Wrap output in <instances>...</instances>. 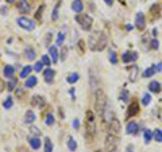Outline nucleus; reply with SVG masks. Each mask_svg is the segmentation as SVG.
<instances>
[{"label": "nucleus", "instance_id": "obj_1", "mask_svg": "<svg viewBox=\"0 0 162 152\" xmlns=\"http://www.w3.org/2000/svg\"><path fill=\"white\" fill-rule=\"evenodd\" d=\"M89 47L93 51H103L107 46V35L101 31L92 32L89 35Z\"/></svg>", "mask_w": 162, "mask_h": 152}, {"label": "nucleus", "instance_id": "obj_2", "mask_svg": "<svg viewBox=\"0 0 162 152\" xmlns=\"http://www.w3.org/2000/svg\"><path fill=\"white\" fill-rule=\"evenodd\" d=\"M95 109L101 117L103 114L106 113V109H107V97L106 93H104L101 89H97L96 93H95Z\"/></svg>", "mask_w": 162, "mask_h": 152}, {"label": "nucleus", "instance_id": "obj_3", "mask_svg": "<svg viewBox=\"0 0 162 152\" xmlns=\"http://www.w3.org/2000/svg\"><path fill=\"white\" fill-rule=\"evenodd\" d=\"M76 20L77 23L81 26V28L84 30V31H89V30L92 28V23H93V20H92V18L89 16V15L86 14H77L76 16Z\"/></svg>", "mask_w": 162, "mask_h": 152}, {"label": "nucleus", "instance_id": "obj_4", "mask_svg": "<svg viewBox=\"0 0 162 152\" xmlns=\"http://www.w3.org/2000/svg\"><path fill=\"white\" fill-rule=\"evenodd\" d=\"M95 135V114L92 111H86V137H93Z\"/></svg>", "mask_w": 162, "mask_h": 152}, {"label": "nucleus", "instance_id": "obj_5", "mask_svg": "<svg viewBox=\"0 0 162 152\" xmlns=\"http://www.w3.org/2000/svg\"><path fill=\"white\" fill-rule=\"evenodd\" d=\"M119 144V136L118 135H114V133H108L107 136V140L104 143V147H106V152H111L118 147Z\"/></svg>", "mask_w": 162, "mask_h": 152}, {"label": "nucleus", "instance_id": "obj_6", "mask_svg": "<svg viewBox=\"0 0 162 152\" xmlns=\"http://www.w3.org/2000/svg\"><path fill=\"white\" fill-rule=\"evenodd\" d=\"M16 22H18L19 27H22L23 30H26V31H32V30L35 28V22L31 20V19L26 18V16H21V18L16 19Z\"/></svg>", "mask_w": 162, "mask_h": 152}, {"label": "nucleus", "instance_id": "obj_7", "mask_svg": "<svg viewBox=\"0 0 162 152\" xmlns=\"http://www.w3.org/2000/svg\"><path fill=\"white\" fill-rule=\"evenodd\" d=\"M138 59V53L135 51H124L122 54V61L124 63H130V62H135Z\"/></svg>", "mask_w": 162, "mask_h": 152}, {"label": "nucleus", "instance_id": "obj_8", "mask_svg": "<svg viewBox=\"0 0 162 152\" xmlns=\"http://www.w3.org/2000/svg\"><path fill=\"white\" fill-rule=\"evenodd\" d=\"M135 26L138 30H144V27H146V18H144V14L143 12L139 11L138 14L135 15Z\"/></svg>", "mask_w": 162, "mask_h": 152}, {"label": "nucleus", "instance_id": "obj_9", "mask_svg": "<svg viewBox=\"0 0 162 152\" xmlns=\"http://www.w3.org/2000/svg\"><path fill=\"white\" fill-rule=\"evenodd\" d=\"M119 132H120V123H119L118 119L112 117L109 120V133H114L119 136Z\"/></svg>", "mask_w": 162, "mask_h": 152}, {"label": "nucleus", "instance_id": "obj_10", "mask_svg": "<svg viewBox=\"0 0 162 152\" xmlns=\"http://www.w3.org/2000/svg\"><path fill=\"white\" fill-rule=\"evenodd\" d=\"M16 8H18L19 12H22V14H29V12L31 11V6L29 4L27 0H19L18 4H16Z\"/></svg>", "mask_w": 162, "mask_h": 152}, {"label": "nucleus", "instance_id": "obj_11", "mask_svg": "<svg viewBox=\"0 0 162 152\" xmlns=\"http://www.w3.org/2000/svg\"><path fill=\"white\" fill-rule=\"evenodd\" d=\"M43 105H45V98L42 96L35 94V96L31 97V106H34V108H42Z\"/></svg>", "mask_w": 162, "mask_h": 152}, {"label": "nucleus", "instance_id": "obj_12", "mask_svg": "<svg viewBox=\"0 0 162 152\" xmlns=\"http://www.w3.org/2000/svg\"><path fill=\"white\" fill-rule=\"evenodd\" d=\"M139 112V105L136 101H134V103L130 104L128 109H127V119H130V117H134L136 113Z\"/></svg>", "mask_w": 162, "mask_h": 152}, {"label": "nucleus", "instance_id": "obj_13", "mask_svg": "<svg viewBox=\"0 0 162 152\" xmlns=\"http://www.w3.org/2000/svg\"><path fill=\"white\" fill-rule=\"evenodd\" d=\"M29 143H30V145H31V148L35 149V151L41 148V145H42L41 139H39L38 136H31V137H29Z\"/></svg>", "mask_w": 162, "mask_h": 152}, {"label": "nucleus", "instance_id": "obj_14", "mask_svg": "<svg viewBox=\"0 0 162 152\" xmlns=\"http://www.w3.org/2000/svg\"><path fill=\"white\" fill-rule=\"evenodd\" d=\"M43 77H45V81L47 84H53V79H54V70L50 69V67H47L46 70L43 71Z\"/></svg>", "mask_w": 162, "mask_h": 152}, {"label": "nucleus", "instance_id": "obj_15", "mask_svg": "<svg viewBox=\"0 0 162 152\" xmlns=\"http://www.w3.org/2000/svg\"><path fill=\"white\" fill-rule=\"evenodd\" d=\"M128 76H130V81L131 82H135V79H136V77H138V66H130L128 69Z\"/></svg>", "mask_w": 162, "mask_h": 152}, {"label": "nucleus", "instance_id": "obj_16", "mask_svg": "<svg viewBox=\"0 0 162 152\" xmlns=\"http://www.w3.org/2000/svg\"><path fill=\"white\" fill-rule=\"evenodd\" d=\"M72 9H73L76 14H81L84 9V4L81 0H74L73 3H72Z\"/></svg>", "mask_w": 162, "mask_h": 152}, {"label": "nucleus", "instance_id": "obj_17", "mask_svg": "<svg viewBox=\"0 0 162 152\" xmlns=\"http://www.w3.org/2000/svg\"><path fill=\"white\" fill-rule=\"evenodd\" d=\"M35 120H37L35 113H34L32 111H27L26 114H24V123L26 124H32Z\"/></svg>", "mask_w": 162, "mask_h": 152}, {"label": "nucleus", "instance_id": "obj_18", "mask_svg": "<svg viewBox=\"0 0 162 152\" xmlns=\"http://www.w3.org/2000/svg\"><path fill=\"white\" fill-rule=\"evenodd\" d=\"M126 132L128 135H134L138 132V124L135 123V121H130L128 124H127V128H126Z\"/></svg>", "mask_w": 162, "mask_h": 152}, {"label": "nucleus", "instance_id": "obj_19", "mask_svg": "<svg viewBox=\"0 0 162 152\" xmlns=\"http://www.w3.org/2000/svg\"><path fill=\"white\" fill-rule=\"evenodd\" d=\"M149 90L153 92V93H159L161 92V84L158 81H151L149 84Z\"/></svg>", "mask_w": 162, "mask_h": 152}, {"label": "nucleus", "instance_id": "obj_20", "mask_svg": "<svg viewBox=\"0 0 162 152\" xmlns=\"http://www.w3.org/2000/svg\"><path fill=\"white\" fill-rule=\"evenodd\" d=\"M24 53H26V58L29 59V61H34L35 59V50L32 49V47H30V46H27L26 47V50H24Z\"/></svg>", "mask_w": 162, "mask_h": 152}, {"label": "nucleus", "instance_id": "obj_21", "mask_svg": "<svg viewBox=\"0 0 162 152\" xmlns=\"http://www.w3.org/2000/svg\"><path fill=\"white\" fill-rule=\"evenodd\" d=\"M3 73H4V76H6L7 78H12V77H14V74H15V67L11 66V65H6Z\"/></svg>", "mask_w": 162, "mask_h": 152}, {"label": "nucleus", "instance_id": "obj_22", "mask_svg": "<svg viewBox=\"0 0 162 152\" xmlns=\"http://www.w3.org/2000/svg\"><path fill=\"white\" fill-rule=\"evenodd\" d=\"M37 82H38L37 77L31 76V77H29V78L26 79V84H24V86H26V88H29V89H31V88H34V86L37 85Z\"/></svg>", "mask_w": 162, "mask_h": 152}, {"label": "nucleus", "instance_id": "obj_23", "mask_svg": "<svg viewBox=\"0 0 162 152\" xmlns=\"http://www.w3.org/2000/svg\"><path fill=\"white\" fill-rule=\"evenodd\" d=\"M49 54H50L54 63H57V62H58V51H57V47H54V46L49 47Z\"/></svg>", "mask_w": 162, "mask_h": 152}, {"label": "nucleus", "instance_id": "obj_24", "mask_svg": "<svg viewBox=\"0 0 162 152\" xmlns=\"http://www.w3.org/2000/svg\"><path fill=\"white\" fill-rule=\"evenodd\" d=\"M154 74H155V67H154V66L147 67V69L143 71V77H144V78H150V77H153Z\"/></svg>", "mask_w": 162, "mask_h": 152}, {"label": "nucleus", "instance_id": "obj_25", "mask_svg": "<svg viewBox=\"0 0 162 152\" xmlns=\"http://www.w3.org/2000/svg\"><path fill=\"white\" fill-rule=\"evenodd\" d=\"M66 145H68L69 151H72V152H74V151L77 149V143H76V140H74L73 137H69V140H68V143H66Z\"/></svg>", "mask_w": 162, "mask_h": 152}, {"label": "nucleus", "instance_id": "obj_26", "mask_svg": "<svg viewBox=\"0 0 162 152\" xmlns=\"http://www.w3.org/2000/svg\"><path fill=\"white\" fill-rule=\"evenodd\" d=\"M143 139H144V143L149 144L151 141V139H153V132H151L150 129H146V131L143 132Z\"/></svg>", "mask_w": 162, "mask_h": 152}, {"label": "nucleus", "instance_id": "obj_27", "mask_svg": "<svg viewBox=\"0 0 162 152\" xmlns=\"http://www.w3.org/2000/svg\"><path fill=\"white\" fill-rule=\"evenodd\" d=\"M80 79V76H78V73H72L70 76L66 78V81L69 82V84H76L77 81Z\"/></svg>", "mask_w": 162, "mask_h": 152}, {"label": "nucleus", "instance_id": "obj_28", "mask_svg": "<svg viewBox=\"0 0 162 152\" xmlns=\"http://www.w3.org/2000/svg\"><path fill=\"white\" fill-rule=\"evenodd\" d=\"M31 70H32L31 66H24L23 69H22V71H21V77L22 78H27V76H30Z\"/></svg>", "mask_w": 162, "mask_h": 152}, {"label": "nucleus", "instance_id": "obj_29", "mask_svg": "<svg viewBox=\"0 0 162 152\" xmlns=\"http://www.w3.org/2000/svg\"><path fill=\"white\" fill-rule=\"evenodd\" d=\"M45 152H53V143L49 137L45 139Z\"/></svg>", "mask_w": 162, "mask_h": 152}, {"label": "nucleus", "instance_id": "obj_30", "mask_svg": "<svg viewBox=\"0 0 162 152\" xmlns=\"http://www.w3.org/2000/svg\"><path fill=\"white\" fill-rule=\"evenodd\" d=\"M59 6H61V0H59L58 3L56 4V7H54V9H53V15H51V20H53V22H56L57 19H58V8H59Z\"/></svg>", "mask_w": 162, "mask_h": 152}, {"label": "nucleus", "instance_id": "obj_31", "mask_svg": "<svg viewBox=\"0 0 162 152\" xmlns=\"http://www.w3.org/2000/svg\"><path fill=\"white\" fill-rule=\"evenodd\" d=\"M154 139H155V141H158V143H162V131L159 128H157L155 131H154L153 133Z\"/></svg>", "mask_w": 162, "mask_h": 152}, {"label": "nucleus", "instance_id": "obj_32", "mask_svg": "<svg viewBox=\"0 0 162 152\" xmlns=\"http://www.w3.org/2000/svg\"><path fill=\"white\" fill-rule=\"evenodd\" d=\"M12 105H14V100H12V97H7L6 101L3 103V106L4 109H11Z\"/></svg>", "mask_w": 162, "mask_h": 152}, {"label": "nucleus", "instance_id": "obj_33", "mask_svg": "<svg viewBox=\"0 0 162 152\" xmlns=\"http://www.w3.org/2000/svg\"><path fill=\"white\" fill-rule=\"evenodd\" d=\"M108 59H109V62H111L112 65H116V63H118V55H116L115 51H111V53L108 54Z\"/></svg>", "mask_w": 162, "mask_h": 152}, {"label": "nucleus", "instance_id": "obj_34", "mask_svg": "<svg viewBox=\"0 0 162 152\" xmlns=\"http://www.w3.org/2000/svg\"><path fill=\"white\" fill-rule=\"evenodd\" d=\"M64 39H65V32H59L58 35H57V41H56L57 46H62V43H64Z\"/></svg>", "mask_w": 162, "mask_h": 152}, {"label": "nucleus", "instance_id": "obj_35", "mask_svg": "<svg viewBox=\"0 0 162 152\" xmlns=\"http://www.w3.org/2000/svg\"><path fill=\"white\" fill-rule=\"evenodd\" d=\"M150 101H151V96L149 93H146V94H143V98H142V104H143L144 106L146 105H149L150 104Z\"/></svg>", "mask_w": 162, "mask_h": 152}, {"label": "nucleus", "instance_id": "obj_36", "mask_svg": "<svg viewBox=\"0 0 162 152\" xmlns=\"http://www.w3.org/2000/svg\"><path fill=\"white\" fill-rule=\"evenodd\" d=\"M45 124H46V125H49V127L53 125V124H54V116H53V114H47L46 120H45Z\"/></svg>", "mask_w": 162, "mask_h": 152}, {"label": "nucleus", "instance_id": "obj_37", "mask_svg": "<svg viewBox=\"0 0 162 152\" xmlns=\"http://www.w3.org/2000/svg\"><path fill=\"white\" fill-rule=\"evenodd\" d=\"M120 100L122 101H124V103L128 101V92H127L126 89H123V90L120 92Z\"/></svg>", "mask_w": 162, "mask_h": 152}, {"label": "nucleus", "instance_id": "obj_38", "mask_svg": "<svg viewBox=\"0 0 162 152\" xmlns=\"http://www.w3.org/2000/svg\"><path fill=\"white\" fill-rule=\"evenodd\" d=\"M16 84H18V81H16V79H11V81L7 84V89H8V90H14L15 86H16Z\"/></svg>", "mask_w": 162, "mask_h": 152}, {"label": "nucleus", "instance_id": "obj_39", "mask_svg": "<svg viewBox=\"0 0 162 152\" xmlns=\"http://www.w3.org/2000/svg\"><path fill=\"white\" fill-rule=\"evenodd\" d=\"M42 63H43V66H50L51 65V61H50V58H49V55H43L42 57Z\"/></svg>", "mask_w": 162, "mask_h": 152}, {"label": "nucleus", "instance_id": "obj_40", "mask_svg": "<svg viewBox=\"0 0 162 152\" xmlns=\"http://www.w3.org/2000/svg\"><path fill=\"white\" fill-rule=\"evenodd\" d=\"M42 69H43V63H42V61L41 62H37L35 65H34V70L35 71H42Z\"/></svg>", "mask_w": 162, "mask_h": 152}, {"label": "nucleus", "instance_id": "obj_41", "mask_svg": "<svg viewBox=\"0 0 162 152\" xmlns=\"http://www.w3.org/2000/svg\"><path fill=\"white\" fill-rule=\"evenodd\" d=\"M150 47H151L153 50H158V47H159V42L157 41V39H153V41H151Z\"/></svg>", "mask_w": 162, "mask_h": 152}, {"label": "nucleus", "instance_id": "obj_42", "mask_svg": "<svg viewBox=\"0 0 162 152\" xmlns=\"http://www.w3.org/2000/svg\"><path fill=\"white\" fill-rule=\"evenodd\" d=\"M66 55H68V49H66V47H62V51H61V61H65V59H66Z\"/></svg>", "mask_w": 162, "mask_h": 152}, {"label": "nucleus", "instance_id": "obj_43", "mask_svg": "<svg viewBox=\"0 0 162 152\" xmlns=\"http://www.w3.org/2000/svg\"><path fill=\"white\" fill-rule=\"evenodd\" d=\"M30 131H31V133L35 135V136H39V135H41V131H39V128H37V127H31Z\"/></svg>", "mask_w": 162, "mask_h": 152}, {"label": "nucleus", "instance_id": "obj_44", "mask_svg": "<svg viewBox=\"0 0 162 152\" xmlns=\"http://www.w3.org/2000/svg\"><path fill=\"white\" fill-rule=\"evenodd\" d=\"M84 42L83 41H78V53H81V54H84Z\"/></svg>", "mask_w": 162, "mask_h": 152}, {"label": "nucleus", "instance_id": "obj_45", "mask_svg": "<svg viewBox=\"0 0 162 152\" xmlns=\"http://www.w3.org/2000/svg\"><path fill=\"white\" fill-rule=\"evenodd\" d=\"M43 8H45V6H41V7H39V11L37 12V14H35V18H37V19H41V15H42V9H43Z\"/></svg>", "mask_w": 162, "mask_h": 152}, {"label": "nucleus", "instance_id": "obj_46", "mask_svg": "<svg viewBox=\"0 0 162 152\" xmlns=\"http://www.w3.org/2000/svg\"><path fill=\"white\" fill-rule=\"evenodd\" d=\"M73 128H74V129H78V128H80V121H78V119H74V120H73Z\"/></svg>", "mask_w": 162, "mask_h": 152}, {"label": "nucleus", "instance_id": "obj_47", "mask_svg": "<svg viewBox=\"0 0 162 152\" xmlns=\"http://www.w3.org/2000/svg\"><path fill=\"white\" fill-rule=\"evenodd\" d=\"M6 84H4V81H3V79H1V78H0V93H1V92H3L4 90V88H6Z\"/></svg>", "mask_w": 162, "mask_h": 152}, {"label": "nucleus", "instance_id": "obj_48", "mask_svg": "<svg viewBox=\"0 0 162 152\" xmlns=\"http://www.w3.org/2000/svg\"><path fill=\"white\" fill-rule=\"evenodd\" d=\"M7 12H8V8H7V7H0V14L1 15H7Z\"/></svg>", "mask_w": 162, "mask_h": 152}, {"label": "nucleus", "instance_id": "obj_49", "mask_svg": "<svg viewBox=\"0 0 162 152\" xmlns=\"http://www.w3.org/2000/svg\"><path fill=\"white\" fill-rule=\"evenodd\" d=\"M50 41H51V32H49V34L46 35V44H47V46H49Z\"/></svg>", "mask_w": 162, "mask_h": 152}, {"label": "nucleus", "instance_id": "obj_50", "mask_svg": "<svg viewBox=\"0 0 162 152\" xmlns=\"http://www.w3.org/2000/svg\"><path fill=\"white\" fill-rule=\"evenodd\" d=\"M154 67H155V71H162V63H161V62H159V63H157Z\"/></svg>", "mask_w": 162, "mask_h": 152}, {"label": "nucleus", "instance_id": "obj_51", "mask_svg": "<svg viewBox=\"0 0 162 152\" xmlns=\"http://www.w3.org/2000/svg\"><path fill=\"white\" fill-rule=\"evenodd\" d=\"M106 3L108 4V6H112V4H114V0H106Z\"/></svg>", "mask_w": 162, "mask_h": 152}, {"label": "nucleus", "instance_id": "obj_52", "mask_svg": "<svg viewBox=\"0 0 162 152\" xmlns=\"http://www.w3.org/2000/svg\"><path fill=\"white\" fill-rule=\"evenodd\" d=\"M157 34H158V31H157V28H154V30H153V35H154V36H155V35H157Z\"/></svg>", "mask_w": 162, "mask_h": 152}, {"label": "nucleus", "instance_id": "obj_53", "mask_svg": "<svg viewBox=\"0 0 162 152\" xmlns=\"http://www.w3.org/2000/svg\"><path fill=\"white\" fill-rule=\"evenodd\" d=\"M6 1H7V3H10V4H12V3L15 1V0H6Z\"/></svg>", "mask_w": 162, "mask_h": 152}, {"label": "nucleus", "instance_id": "obj_54", "mask_svg": "<svg viewBox=\"0 0 162 152\" xmlns=\"http://www.w3.org/2000/svg\"><path fill=\"white\" fill-rule=\"evenodd\" d=\"M95 152H103V151H101V149H97V151H95Z\"/></svg>", "mask_w": 162, "mask_h": 152}, {"label": "nucleus", "instance_id": "obj_55", "mask_svg": "<svg viewBox=\"0 0 162 152\" xmlns=\"http://www.w3.org/2000/svg\"><path fill=\"white\" fill-rule=\"evenodd\" d=\"M128 152H131V151H128Z\"/></svg>", "mask_w": 162, "mask_h": 152}]
</instances>
